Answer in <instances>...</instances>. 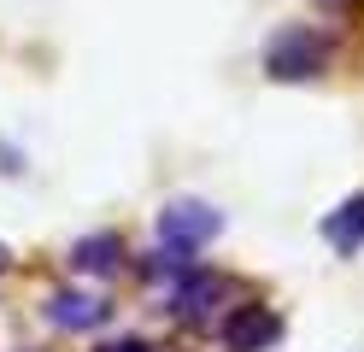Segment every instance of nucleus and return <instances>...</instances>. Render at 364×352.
<instances>
[{"label":"nucleus","mask_w":364,"mask_h":352,"mask_svg":"<svg viewBox=\"0 0 364 352\" xmlns=\"http://www.w3.org/2000/svg\"><path fill=\"white\" fill-rule=\"evenodd\" d=\"M223 341L230 352H270L282 341V317L270 305H235V317L223 323Z\"/></svg>","instance_id":"4"},{"label":"nucleus","mask_w":364,"mask_h":352,"mask_svg":"<svg viewBox=\"0 0 364 352\" xmlns=\"http://www.w3.org/2000/svg\"><path fill=\"white\" fill-rule=\"evenodd\" d=\"M323 65H329V36L300 30V23H288V30L270 36V47H264V70L277 82H311Z\"/></svg>","instance_id":"1"},{"label":"nucleus","mask_w":364,"mask_h":352,"mask_svg":"<svg viewBox=\"0 0 364 352\" xmlns=\"http://www.w3.org/2000/svg\"><path fill=\"white\" fill-rule=\"evenodd\" d=\"M106 294L100 288H53L48 294V323L53 329H95V323H106Z\"/></svg>","instance_id":"5"},{"label":"nucleus","mask_w":364,"mask_h":352,"mask_svg":"<svg viewBox=\"0 0 364 352\" xmlns=\"http://www.w3.org/2000/svg\"><path fill=\"white\" fill-rule=\"evenodd\" d=\"M100 352H153V346H141V341H112V346H100Z\"/></svg>","instance_id":"8"},{"label":"nucleus","mask_w":364,"mask_h":352,"mask_svg":"<svg viewBox=\"0 0 364 352\" xmlns=\"http://www.w3.org/2000/svg\"><path fill=\"white\" fill-rule=\"evenodd\" d=\"M118 235H88V241H77V252H71V265L82 270V276H112V270H118Z\"/></svg>","instance_id":"7"},{"label":"nucleus","mask_w":364,"mask_h":352,"mask_svg":"<svg viewBox=\"0 0 364 352\" xmlns=\"http://www.w3.org/2000/svg\"><path fill=\"white\" fill-rule=\"evenodd\" d=\"M6 258H12V252H6V241H0V270H6Z\"/></svg>","instance_id":"9"},{"label":"nucleus","mask_w":364,"mask_h":352,"mask_svg":"<svg viewBox=\"0 0 364 352\" xmlns=\"http://www.w3.org/2000/svg\"><path fill=\"white\" fill-rule=\"evenodd\" d=\"M323 241H329L335 252H358V247H364V194L341 200L329 218H323Z\"/></svg>","instance_id":"6"},{"label":"nucleus","mask_w":364,"mask_h":352,"mask_svg":"<svg viewBox=\"0 0 364 352\" xmlns=\"http://www.w3.org/2000/svg\"><path fill=\"white\" fill-rule=\"evenodd\" d=\"M223 235V218L206 200H171L159 211V247H176V252H200Z\"/></svg>","instance_id":"3"},{"label":"nucleus","mask_w":364,"mask_h":352,"mask_svg":"<svg viewBox=\"0 0 364 352\" xmlns=\"http://www.w3.org/2000/svg\"><path fill=\"white\" fill-rule=\"evenodd\" d=\"M235 276H223V270H200V265H188L176 282H171V311L182 317V323H212L223 305H235Z\"/></svg>","instance_id":"2"}]
</instances>
